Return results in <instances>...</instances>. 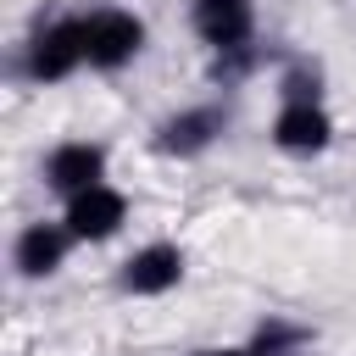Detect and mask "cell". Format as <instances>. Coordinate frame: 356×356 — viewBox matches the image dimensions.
<instances>
[{"label": "cell", "mask_w": 356, "mask_h": 356, "mask_svg": "<svg viewBox=\"0 0 356 356\" xmlns=\"http://www.w3.org/2000/svg\"><path fill=\"white\" fill-rule=\"evenodd\" d=\"M78 39H83V61L89 67H122L145 44V28H139V17L106 6V11H89L78 22Z\"/></svg>", "instance_id": "1"}, {"label": "cell", "mask_w": 356, "mask_h": 356, "mask_svg": "<svg viewBox=\"0 0 356 356\" xmlns=\"http://www.w3.org/2000/svg\"><path fill=\"white\" fill-rule=\"evenodd\" d=\"M78 61H83L78 22H50V28H39V33L28 39V72H33L39 83H56V78H67Z\"/></svg>", "instance_id": "2"}, {"label": "cell", "mask_w": 356, "mask_h": 356, "mask_svg": "<svg viewBox=\"0 0 356 356\" xmlns=\"http://www.w3.org/2000/svg\"><path fill=\"white\" fill-rule=\"evenodd\" d=\"M122 217H128V200L117 189H106V184H95V189L67 200V234L72 239H111L122 228Z\"/></svg>", "instance_id": "3"}, {"label": "cell", "mask_w": 356, "mask_h": 356, "mask_svg": "<svg viewBox=\"0 0 356 356\" xmlns=\"http://www.w3.org/2000/svg\"><path fill=\"white\" fill-rule=\"evenodd\" d=\"M184 278V250L178 245H145V250H134L128 261H122V289L128 295H167L172 284Z\"/></svg>", "instance_id": "4"}, {"label": "cell", "mask_w": 356, "mask_h": 356, "mask_svg": "<svg viewBox=\"0 0 356 356\" xmlns=\"http://www.w3.org/2000/svg\"><path fill=\"white\" fill-rule=\"evenodd\" d=\"M250 28H256L250 0H195V33L211 50H245Z\"/></svg>", "instance_id": "5"}, {"label": "cell", "mask_w": 356, "mask_h": 356, "mask_svg": "<svg viewBox=\"0 0 356 356\" xmlns=\"http://www.w3.org/2000/svg\"><path fill=\"white\" fill-rule=\"evenodd\" d=\"M100 172H106V150L100 145H56L50 161H44V184L61 189L67 200L83 195V189H95Z\"/></svg>", "instance_id": "6"}, {"label": "cell", "mask_w": 356, "mask_h": 356, "mask_svg": "<svg viewBox=\"0 0 356 356\" xmlns=\"http://www.w3.org/2000/svg\"><path fill=\"white\" fill-rule=\"evenodd\" d=\"M217 134H222V111L195 106V111H178V117H167V122L156 128V150H161V156H200Z\"/></svg>", "instance_id": "7"}, {"label": "cell", "mask_w": 356, "mask_h": 356, "mask_svg": "<svg viewBox=\"0 0 356 356\" xmlns=\"http://www.w3.org/2000/svg\"><path fill=\"white\" fill-rule=\"evenodd\" d=\"M328 134H334V128H328V117H323L317 100H289V106L278 111V122H273V139H278L284 150H295V156L323 150Z\"/></svg>", "instance_id": "8"}, {"label": "cell", "mask_w": 356, "mask_h": 356, "mask_svg": "<svg viewBox=\"0 0 356 356\" xmlns=\"http://www.w3.org/2000/svg\"><path fill=\"white\" fill-rule=\"evenodd\" d=\"M61 250H67V234H61V228H50V222L22 228V234H17V267H22V278L56 273V267H61Z\"/></svg>", "instance_id": "9"}, {"label": "cell", "mask_w": 356, "mask_h": 356, "mask_svg": "<svg viewBox=\"0 0 356 356\" xmlns=\"http://www.w3.org/2000/svg\"><path fill=\"white\" fill-rule=\"evenodd\" d=\"M312 345V334L300 328V323H284V317H267L261 328H256V345H250V356H300Z\"/></svg>", "instance_id": "10"}, {"label": "cell", "mask_w": 356, "mask_h": 356, "mask_svg": "<svg viewBox=\"0 0 356 356\" xmlns=\"http://www.w3.org/2000/svg\"><path fill=\"white\" fill-rule=\"evenodd\" d=\"M200 356H250V350H200Z\"/></svg>", "instance_id": "11"}]
</instances>
